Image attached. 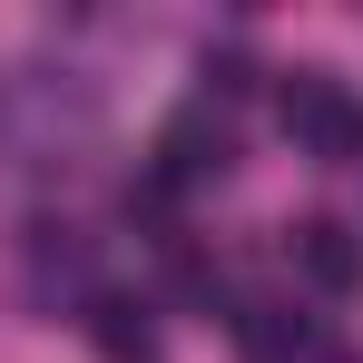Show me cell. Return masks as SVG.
<instances>
[{
  "label": "cell",
  "mask_w": 363,
  "mask_h": 363,
  "mask_svg": "<svg viewBox=\"0 0 363 363\" xmlns=\"http://www.w3.org/2000/svg\"><path fill=\"white\" fill-rule=\"evenodd\" d=\"M285 138L304 157H324V167H354L363 157V99L344 79H324V69H295L285 79Z\"/></svg>",
  "instance_id": "1"
},
{
  "label": "cell",
  "mask_w": 363,
  "mask_h": 363,
  "mask_svg": "<svg viewBox=\"0 0 363 363\" xmlns=\"http://www.w3.org/2000/svg\"><path fill=\"white\" fill-rule=\"evenodd\" d=\"M226 167H236L226 118H206V108L167 118V138H157V186H196V177H226Z\"/></svg>",
  "instance_id": "2"
},
{
  "label": "cell",
  "mask_w": 363,
  "mask_h": 363,
  "mask_svg": "<svg viewBox=\"0 0 363 363\" xmlns=\"http://www.w3.org/2000/svg\"><path fill=\"white\" fill-rule=\"evenodd\" d=\"M285 245H295V275L314 285V295H354V285H363V245H354V226H334V216H304Z\"/></svg>",
  "instance_id": "3"
},
{
  "label": "cell",
  "mask_w": 363,
  "mask_h": 363,
  "mask_svg": "<svg viewBox=\"0 0 363 363\" xmlns=\"http://www.w3.org/2000/svg\"><path fill=\"white\" fill-rule=\"evenodd\" d=\"M89 344L108 363H157V324H147V304H128V295H89Z\"/></svg>",
  "instance_id": "4"
},
{
  "label": "cell",
  "mask_w": 363,
  "mask_h": 363,
  "mask_svg": "<svg viewBox=\"0 0 363 363\" xmlns=\"http://www.w3.org/2000/svg\"><path fill=\"white\" fill-rule=\"evenodd\" d=\"M236 334H245V354H255V363H304V354H314V324L285 314V304H245Z\"/></svg>",
  "instance_id": "5"
},
{
  "label": "cell",
  "mask_w": 363,
  "mask_h": 363,
  "mask_svg": "<svg viewBox=\"0 0 363 363\" xmlns=\"http://www.w3.org/2000/svg\"><path fill=\"white\" fill-rule=\"evenodd\" d=\"M69 226H30V285L50 295V285H89V255L79 245H60Z\"/></svg>",
  "instance_id": "6"
}]
</instances>
